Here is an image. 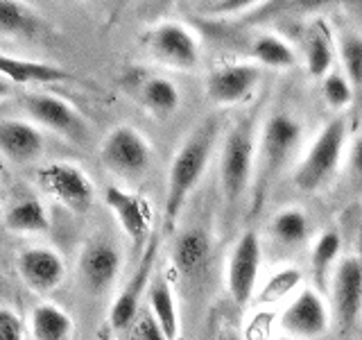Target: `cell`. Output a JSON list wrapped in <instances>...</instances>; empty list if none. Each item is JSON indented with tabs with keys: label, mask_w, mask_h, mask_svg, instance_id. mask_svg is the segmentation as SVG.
Masks as SVG:
<instances>
[{
	"label": "cell",
	"mask_w": 362,
	"mask_h": 340,
	"mask_svg": "<svg viewBox=\"0 0 362 340\" xmlns=\"http://www.w3.org/2000/svg\"><path fill=\"white\" fill-rule=\"evenodd\" d=\"M362 304V266L358 256L339 261L333 277V315L339 334H349L358 324Z\"/></svg>",
	"instance_id": "9c48e42d"
},
{
	"label": "cell",
	"mask_w": 362,
	"mask_h": 340,
	"mask_svg": "<svg viewBox=\"0 0 362 340\" xmlns=\"http://www.w3.org/2000/svg\"><path fill=\"white\" fill-rule=\"evenodd\" d=\"M43 152V136L32 123L5 118L0 120V154L16 166L37 162Z\"/></svg>",
	"instance_id": "e0dca14e"
},
{
	"label": "cell",
	"mask_w": 362,
	"mask_h": 340,
	"mask_svg": "<svg viewBox=\"0 0 362 340\" xmlns=\"http://www.w3.org/2000/svg\"><path fill=\"white\" fill-rule=\"evenodd\" d=\"M156 252H158V236H150L145 243L143 256L139 261V268H136L134 277L129 279L127 286H124V290L118 295V300L113 302V309L109 315L113 329H127V324L134 320V315L139 313V304L147 288V281H150Z\"/></svg>",
	"instance_id": "9a60e30c"
},
{
	"label": "cell",
	"mask_w": 362,
	"mask_h": 340,
	"mask_svg": "<svg viewBox=\"0 0 362 340\" xmlns=\"http://www.w3.org/2000/svg\"><path fill=\"white\" fill-rule=\"evenodd\" d=\"M39 186L73 213H86L93 207L95 191L88 175L71 162H50L37 170Z\"/></svg>",
	"instance_id": "8992f818"
},
{
	"label": "cell",
	"mask_w": 362,
	"mask_h": 340,
	"mask_svg": "<svg viewBox=\"0 0 362 340\" xmlns=\"http://www.w3.org/2000/svg\"><path fill=\"white\" fill-rule=\"evenodd\" d=\"M211 259V238L204 230H186L177 236L173 247V264L184 277H197Z\"/></svg>",
	"instance_id": "d6986e66"
},
{
	"label": "cell",
	"mask_w": 362,
	"mask_h": 340,
	"mask_svg": "<svg viewBox=\"0 0 362 340\" xmlns=\"http://www.w3.org/2000/svg\"><path fill=\"white\" fill-rule=\"evenodd\" d=\"M220 134V118L209 116L204 118L190 136L179 147V152L173 159L168 173V193H165V222L173 227L179 218L181 209L188 196L199 184V179L206 170L211 154L215 150V141Z\"/></svg>",
	"instance_id": "6da1fadb"
},
{
	"label": "cell",
	"mask_w": 362,
	"mask_h": 340,
	"mask_svg": "<svg viewBox=\"0 0 362 340\" xmlns=\"http://www.w3.org/2000/svg\"><path fill=\"white\" fill-rule=\"evenodd\" d=\"M333 64V43L331 34H328V26L324 21H317L308 43H305V66L313 77H324L328 73V68Z\"/></svg>",
	"instance_id": "d4e9b609"
},
{
	"label": "cell",
	"mask_w": 362,
	"mask_h": 340,
	"mask_svg": "<svg viewBox=\"0 0 362 340\" xmlns=\"http://www.w3.org/2000/svg\"><path fill=\"white\" fill-rule=\"evenodd\" d=\"M129 327V340H165L152 313H136Z\"/></svg>",
	"instance_id": "1f68e13d"
},
{
	"label": "cell",
	"mask_w": 362,
	"mask_h": 340,
	"mask_svg": "<svg viewBox=\"0 0 362 340\" xmlns=\"http://www.w3.org/2000/svg\"><path fill=\"white\" fill-rule=\"evenodd\" d=\"M220 340H240V338H238V336H233V334H224Z\"/></svg>",
	"instance_id": "d590c367"
},
{
	"label": "cell",
	"mask_w": 362,
	"mask_h": 340,
	"mask_svg": "<svg viewBox=\"0 0 362 340\" xmlns=\"http://www.w3.org/2000/svg\"><path fill=\"white\" fill-rule=\"evenodd\" d=\"M299 3H303V5H315V3H322V0H299Z\"/></svg>",
	"instance_id": "8d00e7d4"
},
{
	"label": "cell",
	"mask_w": 362,
	"mask_h": 340,
	"mask_svg": "<svg viewBox=\"0 0 362 340\" xmlns=\"http://www.w3.org/2000/svg\"><path fill=\"white\" fill-rule=\"evenodd\" d=\"M79 279H82L84 288L93 295L107 293L113 281H116L118 272H120V252L116 245L109 241H90L82 254H79Z\"/></svg>",
	"instance_id": "7c38bea8"
},
{
	"label": "cell",
	"mask_w": 362,
	"mask_h": 340,
	"mask_svg": "<svg viewBox=\"0 0 362 340\" xmlns=\"http://www.w3.org/2000/svg\"><path fill=\"white\" fill-rule=\"evenodd\" d=\"M0 340H23L21 317L5 306H0Z\"/></svg>",
	"instance_id": "d6a6232c"
},
{
	"label": "cell",
	"mask_w": 362,
	"mask_h": 340,
	"mask_svg": "<svg viewBox=\"0 0 362 340\" xmlns=\"http://www.w3.org/2000/svg\"><path fill=\"white\" fill-rule=\"evenodd\" d=\"M324 100L328 102V107L333 109H344L354 100V86L342 73H326L324 75Z\"/></svg>",
	"instance_id": "4dcf8cb0"
},
{
	"label": "cell",
	"mask_w": 362,
	"mask_h": 340,
	"mask_svg": "<svg viewBox=\"0 0 362 340\" xmlns=\"http://www.w3.org/2000/svg\"><path fill=\"white\" fill-rule=\"evenodd\" d=\"M310 225L305 213L299 209H286L281 211L274 222H272V234H274L276 241H281L283 245H299L308 238Z\"/></svg>",
	"instance_id": "4316f807"
},
{
	"label": "cell",
	"mask_w": 362,
	"mask_h": 340,
	"mask_svg": "<svg viewBox=\"0 0 362 340\" xmlns=\"http://www.w3.org/2000/svg\"><path fill=\"white\" fill-rule=\"evenodd\" d=\"M32 332L37 340H68L73 332V320L59 306L41 304L32 313Z\"/></svg>",
	"instance_id": "603a6c76"
},
{
	"label": "cell",
	"mask_w": 362,
	"mask_h": 340,
	"mask_svg": "<svg viewBox=\"0 0 362 340\" xmlns=\"http://www.w3.org/2000/svg\"><path fill=\"white\" fill-rule=\"evenodd\" d=\"M150 313L154 322L161 329L165 340H177L179 336V315L173 290H170L165 279H158L150 286Z\"/></svg>",
	"instance_id": "44dd1931"
},
{
	"label": "cell",
	"mask_w": 362,
	"mask_h": 340,
	"mask_svg": "<svg viewBox=\"0 0 362 340\" xmlns=\"http://www.w3.org/2000/svg\"><path fill=\"white\" fill-rule=\"evenodd\" d=\"M141 102L154 116L168 118L179 107V89L168 77H150L141 86Z\"/></svg>",
	"instance_id": "cb8c5ba5"
},
{
	"label": "cell",
	"mask_w": 362,
	"mask_h": 340,
	"mask_svg": "<svg viewBox=\"0 0 362 340\" xmlns=\"http://www.w3.org/2000/svg\"><path fill=\"white\" fill-rule=\"evenodd\" d=\"M281 327L301 338L322 336L328 329V311L320 295L315 290H301L281 315Z\"/></svg>",
	"instance_id": "2e32d148"
},
{
	"label": "cell",
	"mask_w": 362,
	"mask_h": 340,
	"mask_svg": "<svg viewBox=\"0 0 362 340\" xmlns=\"http://www.w3.org/2000/svg\"><path fill=\"white\" fill-rule=\"evenodd\" d=\"M339 245H342V241H339L337 232H324L313 247V275L320 288L326 286V272L339 254Z\"/></svg>",
	"instance_id": "83f0119b"
},
{
	"label": "cell",
	"mask_w": 362,
	"mask_h": 340,
	"mask_svg": "<svg viewBox=\"0 0 362 340\" xmlns=\"http://www.w3.org/2000/svg\"><path fill=\"white\" fill-rule=\"evenodd\" d=\"M254 120L245 118L233 125L231 132L226 134L222 154H220V184L222 196L229 207L240 202L245 191L252 184L254 173Z\"/></svg>",
	"instance_id": "3957f363"
},
{
	"label": "cell",
	"mask_w": 362,
	"mask_h": 340,
	"mask_svg": "<svg viewBox=\"0 0 362 340\" xmlns=\"http://www.w3.org/2000/svg\"><path fill=\"white\" fill-rule=\"evenodd\" d=\"M346 145V123L344 118H333L326 123L313 141L308 154L294 170V184L297 188L313 193L322 188L339 166V159L344 154Z\"/></svg>",
	"instance_id": "277c9868"
},
{
	"label": "cell",
	"mask_w": 362,
	"mask_h": 340,
	"mask_svg": "<svg viewBox=\"0 0 362 340\" xmlns=\"http://www.w3.org/2000/svg\"><path fill=\"white\" fill-rule=\"evenodd\" d=\"M252 55L258 64L267 68H292L297 64V55L290 48L288 41H283L276 34H260L252 45Z\"/></svg>",
	"instance_id": "484cf974"
},
{
	"label": "cell",
	"mask_w": 362,
	"mask_h": 340,
	"mask_svg": "<svg viewBox=\"0 0 362 340\" xmlns=\"http://www.w3.org/2000/svg\"><path fill=\"white\" fill-rule=\"evenodd\" d=\"M339 60L344 66V77L351 82V86L358 89L362 82V41L358 34L346 32L342 34V39L337 43Z\"/></svg>",
	"instance_id": "f1b7e54d"
},
{
	"label": "cell",
	"mask_w": 362,
	"mask_h": 340,
	"mask_svg": "<svg viewBox=\"0 0 362 340\" xmlns=\"http://www.w3.org/2000/svg\"><path fill=\"white\" fill-rule=\"evenodd\" d=\"M5 227L16 234H43L50 230V218L39 200H23L5 213Z\"/></svg>",
	"instance_id": "7402d4cb"
},
{
	"label": "cell",
	"mask_w": 362,
	"mask_h": 340,
	"mask_svg": "<svg viewBox=\"0 0 362 340\" xmlns=\"http://www.w3.org/2000/svg\"><path fill=\"white\" fill-rule=\"evenodd\" d=\"M16 270L25 286L34 293H50L66 277L64 259L48 247H30L23 249L16 259Z\"/></svg>",
	"instance_id": "5bb4252c"
},
{
	"label": "cell",
	"mask_w": 362,
	"mask_h": 340,
	"mask_svg": "<svg viewBox=\"0 0 362 340\" xmlns=\"http://www.w3.org/2000/svg\"><path fill=\"white\" fill-rule=\"evenodd\" d=\"M25 107L30 116L43 128H48L57 134H62L64 139L82 143L88 134V123L73 105H68L66 100L48 96V94H28Z\"/></svg>",
	"instance_id": "ba28073f"
},
{
	"label": "cell",
	"mask_w": 362,
	"mask_h": 340,
	"mask_svg": "<svg viewBox=\"0 0 362 340\" xmlns=\"http://www.w3.org/2000/svg\"><path fill=\"white\" fill-rule=\"evenodd\" d=\"M43 32V18L23 0H0V34L3 37L37 39Z\"/></svg>",
	"instance_id": "ffe728a7"
},
{
	"label": "cell",
	"mask_w": 362,
	"mask_h": 340,
	"mask_svg": "<svg viewBox=\"0 0 362 340\" xmlns=\"http://www.w3.org/2000/svg\"><path fill=\"white\" fill-rule=\"evenodd\" d=\"M301 141V125L290 113H274L263 125L260 132L258 150L254 152V204L252 209L258 211L267 198L269 186L286 168L288 159L297 150Z\"/></svg>",
	"instance_id": "7a4b0ae2"
},
{
	"label": "cell",
	"mask_w": 362,
	"mask_h": 340,
	"mask_svg": "<svg viewBox=\"0 0 362 340\" xmlns=\"http://www.w3.org/2000/svg\"><path fill=\"white\" fill-rule=\"evenodd\" d=\"M9 94H11V84L7 82V79L0 77V100H5Z\"/></svg>",
	"instance_id": "e575fe53"
},
{
	"label": "cell",
	"mask_w": 362,
	"mask_h": 340,
	"mask_svg": "<svg viewBox=\"0 0 362 340\" xmlns=\"http://www.w3.org/2000/svg\"><path fill=\"white\" fill-rule=\"evenodd\" d=\"M260 79V68L256 64H224L213 68L206 77V94L211 102L220 107L238 105L252 96Z\"/></svg>",
	"instance_id": "8fae6325"
},
{
	"label": "cell",
	"mask_w": 362,
	"mask_h": 340,
	"mask_svg": "<svg viewBox=\"0 0 362 340\" xmlns=\"http://www.w3.org/2000/svg\"><path fill=\"white\" fill-rule=\"evenodd\" d=\"M299 281H301V272H299L297 268L279 270L276 275L265 283V288L260 290L258 302L272 304V302H276V300H281V298H286V295H288L290 290H294V288L299 286Z\"/></svg>",
	"instance_id": "f546056e"
},
{
	"label": "cell",
	"mask_w": 362,
	"mask_h": 340,
	"mask_svg": "<svg viewBox=\"0 0 362 340\" xmlns=\"http://www.w3.org/2000/svg\"><path fill=\"white\" fill-rule=\"evenodd\" d=\"M105 204L111 213L116 215L122 232L129 236L134 247H141L147 241L150 232V204L145 198L136 196L132 191H124L118 186H109L105 191Z\"/></svg>",
	"instance_id": "4fadbf2b"
},
{
	"label": "cell",
	"mask_w": 362,
	"mask_h": 340,
	"mask_svg": "<svg viewBox=\"0 0 362 340\" xmlns=\"http://www.w3.org/2000/svg\"><path fill=\"white\" fill-rule=\"evenodd\" d=\"M260 0H215L211 5V14L218 16H231V14H240V11L258 5Z\"/></svg>",
	"instance_id": "836d02e7"
},
{
	"label": "cell",
	"mask_w": 362,
	"mask_h": 340,
	"mask_svg": "<svg viewBox=\"0 0 362 340\" xmlns=\"http://www.w3.org/2000/svg\"><path fill=\"white\" fill-rule=\"evenodd\" d=\"M258 268H260L258 234L245 232L233 247L229 259V270H226V286H229V293L235 304L243 306L252 300V293L258 279Z\"/></svg>",
	"instance_id": "30bf717a"
},
{
	"label": "cell",
	"mask_w": 362,
	"mask_h": 340,
	"mask_svg": "<svg viewBox=\"0 0 362 340\" xmlns=\"http://www.w3.org/2000/svg\"><path fill=\"white\" fill-rule=\"evenodd\" d=\"M100 162L109 173L120 179L139 181L147 175L152 164V147L147 139L129 125L113 130L100 147Z\"/></svg>",
	"instance_id": "5b68a950"
},
{
	"label": "cell",
	"mask_w": 362,
	"mask_h": 340,
	"mask_svg": "<svg viewBox=\"0 0 362 340\" xmlns=\"http://www.w3.org/2000/svg\"><path fill=\"white\" fill-rule=\"evenodd\" d=\"M0 77L7 79L9 84H57L73 79V73L54 64L21 60V57L0 52Z\"/></svg>",
	"instance_id": "ac0fdd59"
},
{
	"label": "cell",
	"mask_w": 362,
	"mask_h": 340,
	"mask_svg": "<svg viewBox=\"0 0 362 340\" xmlns=\"http://www.w3.org/2000/svg\"><path fill=\"white\" fill-rule=\"evenodd\" d=\"M281 340H286V338H281Z\"/></svg>",
	"instance_id": "74e56055"
},
{
	"label": "cell",
	"mask_w": 362,
	"mask_h": 340,
	"mask_svg": "<svg viewBox=\"0 0 362 340\" xmlns=\"http://www.w3.org/2000/svg\"><path fill=\"white\" fill-rule=\"evenodd\" d=\"M143 43L156 62L179 71H192L199 66V41L181 23H158L143 34Z\"/></svg>",
	"instance_id": "52a82bcc"
}]
</instances>
